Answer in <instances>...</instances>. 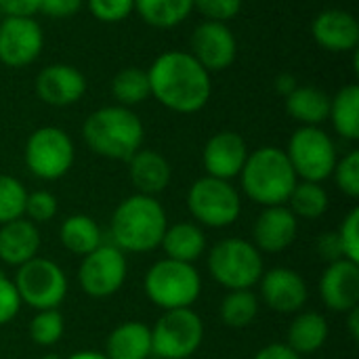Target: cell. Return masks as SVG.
Instances as JSON below:
<instances>
[{"label": "cell", "mask_w": 359, "mask_h": 359, "mask_svg": "<svg viewBox=\"0 0 359 359\" xmlns=\"http://www.w3.org/2000/svg\"><path fill=\"white\" fill-rule=\"evenodd\" d=\"M328 322L318 311H299L286 332V345L299 355L320 351L328 341Z\"/></svg>", "instance_id": "obj_25"}, {"label": "cell", "mask_w": 359, "mask_h": 359, "mask_svg": "<svg viewBox=\"0 0 359 359\" xmlns=\"http://www.w3.org/2000/svg\"><path fill=\"white\" fill-rule=\"evenodd\" d=\"M337 187L347 198H359V151H349L343 160H337V166L332 170Z\"/></svg>", "instance_id": "obj_35"}, {"label": "cell", "mask_w": 359, "mask_h": 359, "mask_svg": "<svg viewBox=\"0 0 359 359\" xmlns=\"http://www.w3.org/2000/svg\"><path fill=\"white\" fill-rule=\"evenodd\" d=\"M263 271V252L250 240L225 238L208 250V273L227 290H252Z\"/></svg>", "instance_id": "obj_5"}, {"label": "cell", "mask_w": 359, "mask_h": 359, "mask_svg": "<svg viewBox=\"0 0 359 359\" xmlns=\"http://www.w3.org/2000/svg\"><path fill=\"white\" fill-rule=\"evenodd\" d=\"M286 99V111L303 126H320L328 120L330 97L318 86H297Z\"/></svg>", "instance_id": "obj_26"}, {"label": "cell", "mask_w": 359, "mask_h": 359, "mask_svg": "<svg viewBox=\"0 0 359 359\" xmlns=\"http://www.w3.org/2000/svg\"><path fill=\"white\" fill-rule=\"evenodd\" d=\"M288 208L292 215L299 219H320L328 210V194L322 187V183H311V181H297L288 202Z\"/></svg>", "instance_id": "obj_32"}, {"label": "cell", "mask_w": 359, "mask_h": 359, "mask_svg": "<svg viewBox=\"0 0 359 359\" xmlns=\"http://www.w3.org/2000/svg\"><path fill=\"white\" fill-rule=\"evenodd\" d=\"M107 359H147L151 355V328L143 322L116 326L105 341Z\"/></svg>", "instance_id": "obj_24"}, {"label": "cell", "mask_w": 359, "mask_h": 359, "mask_svg": "<svg viewBox=\"0 0 359 359\" xmlns=\"http://www.w3.org/2000/svg\"><path fill=\"white\" fill-rule=\"evenodd\" d=\"M141 118L124 105H105L93 111L82 124L84 143L103 158L128 162L143 143Z\"/></svg>", "instance_id": "obj_3"}, {"label": "cell", "mask_w": 359, "mask_h": 359, "mask_svg": "<svg viewBox=\"0 0 359 359\" xmlns=\"http://www.w3.org/2000/svg\"><path fill=\"white\" fill-rule=\"evenodd\" d=\"M204 341V322L189 309L164 311L151 326V355L158 359H189Z\"/></svg>", "instance_id": "obj_9"}, {"label": "cell", "mask_w": 359, "mask_h": 359, "mask_svg": "<svg viewBox=\"0 0 359 359\" xmlns=\"http://www.w3.org/2000/svg\"><path fill=\"white\" fill-rule=\"evenodd\" d=\"M27 189L11 175H0V225L21 219L25 212Z\"/></svg>", "instance_id": "obj_34"}, {"label": "cell", "mask_w": 359, "mask_h": 359, "mask_svg": "<svg viewBox=\"0 0 359 359\" xmlns=\"http://www.w3.org/2000/svg\"><path fill=\"white\" fill-rule=\"evenodd\" d=\"M219 316L227 328H248L259 316V297L252 290H229L221 301Z\"/></svg>", "instance_id": "obj_30"}, {"label": "cell", "mask_w": 359, "mask_h": 359, "mask_svg": "<svg viewBox=\"0 0 359 359\" xmlns=\"http://www.w3.org/2000/svg\"><path fill=\"white\" fill-rule=\"evenodd\" d=\"M23 305L44 311L57 309L67 297V276L50 259L34 257L32 261L17 267L13 280Z\"/></svg>", "instance_id": "obj_10"}, {"label": "cell", "mask_w": 359, "mask_h": 359, "mask_svg": "<svg viewBox=\"0 0 359 359\" xmlns=\"http://www.w3.org/2000/svg\"><path fill=\"white\" fill-rule=\"evenodd\" d=\"M349 313V320H347V328H349V334L353 341H359V309H351L347 311Z\"/></svg>", "instance_id": "obj_46"}, {"label": "cell", "mask_w": 359, "mask_h": 359, "mask_svg": "<svg viewBox=\"0 0 359 359\" xmlns=\"http://www.w3.org/2000/svg\"><path fill=\"white\" fill-rule=\"evenodd\" d=\"M111 93H114L118 105L133 107V105L143 103L147 97H151L147 69H141V67L120 69L111 80Z\"/></svg>", "instance_id": "obj_31"}, {"label": "cell", "mask_w": 359, "mask_h": 359, "mask_svg": "<svg viewBox=\"0 0 359 359\" xmlns=\"http://www.w3.org/2000/svg\"><path fill=\"white\" fill-rule=\"evenodd\" d=\"M44 46V34L34 17H4L0 21V61L8 67L34 63Z\"/></svg>", "instance_id": "obj_13"}, {"label": "cell", "mask_w": 359, "mask_h": 359, "mask_svg": "<svg viewBox=\"0 0 359 359\" xmlns=\"http://www.w3.org/2000/svg\"><path fill=\"white\" fill-rule=\"evenodd\" d=\"M194 8H198L208 21H231L242 11V0H194Z\"/></svg>", "instance_id": "obj_39"}, {"label": "cell", "mask_w": 359, "mask_h": 359, "mask_svg": "<svg viewBox=\"0 0 359 359\" xmlns=\"http://www.w3.org/2000/svg\"><path fill=\"white\" fill-rule=\"evenodd\" d=\"M299 84H297V78L292 76V74H280L278 78H276V90L280 93V95H290L294 88H297Z\"/></svg>", "instance_id": "obj_45"}, {"label": "cell", "mask_w": 359, "mask_h": 359, "mask_svg": "<svg viewBox=\"0 0 359 359\" xmlns=\"http://www.w3.org/2000/svg\"><path fill=\"white\" fill-rule=\"evenodd\" d=\"M57 208H59L57 198L50 191L38 189V191L27 194L23 217L29 219L32 223H46V221H50L57 215Z\"/></svg>", "instance_id": "obj_36"}, {"label": "cell", "mask_w": 359, "mask_h": 359, "mask_svg": "<svg viewBox=\"0 0 359 359\" xmlns=\"http://www.w3.org/2000/svg\"><path fill=\"white\" fill-rule=\"evenodd\" d=\"M187 208L198 225L221 229L238 221L242 212V198L229 181L206 175L189 187Z\"/></svg>", "instance_id": "obj_7"}, {"label": "cell", "mask_w": 359, "mask_h": 359, "mask_svg": "<svg viewBox=\"0 0 359 359\" xmlns=\"http://www.w3.org/2000/svg\"><path fill=\"white\" fill-rule=\"evenodd\" d=\"M40 359H63L59 353H44Z\"/></svg>", "instance_id": "obj_48"}, {"label": "cell", "mask_w": 359, "mask_h": 359, "mask_svg": "<svg viewBox=\"0 0 359 359\" xmlns=\"http://www.w3.org/2000/svg\"><path fill=\"white\" fill-rule=\"evenodd\" d=\"M240 177L244 194L265 208L284 206L299 181L286 151L271 145L248 154Z\"/></svg>", "instance_id": "obj_4"}, {"label": "cell", "mask_w": 359, "mask_h": 359, "mask_svg": "<svg viewBox=\"0 0 359 359\" xmlns=\"http://www.w3.org/2000/svg\"><path fill=\"white\" fill-rule=\"evenodd\" d=\"M126 257L114 244H101L97 250L82 257L78 284L90 299H109L126 282Z\"/></svg>", "instance_id": "obj_12"}, {"label": "cell", "mask_w": 359, "mask_h": 359, "mask_svg": "<svg viewBox=\"0 0 359 359\" xmlns=\"http://www.w3.org/2000/svg\"><path fill=\"white\" fill-rule=\"evenodd\" d=\"M248 158V147L242 135L233 130H221L212 135L202 151V164L208 177L231 181L240 177Z\"/></svg>", "instance_id": "obj_17"}, {"label": "cell", "mask_w": 359, "mask_h": 359, "mask_svg": "<svg viewBox=\"0 0 359 359\" xmlns=\"http://www.w3.org/2000/svg\"><path fill=\"white\" fill-rule=\"evenodd\" d=\"M65 332V320L57 309L36 311L29 322V339L38 347H53L61 341Z\"/></svg>", "instance_id": "obj_33"}, {"label": "cell", "mask_w": 359, "mask_h": 359, "mask_svg": "<svg viewBox=\"0 0 359 359\" xmlns=\"http://www.w3.org/2000/svg\"><path fill=\"white\" fill-rule=\"evenodd\" d=\"M316 250H318V257L330 265V263H337L343 259V248H341V242H339V236L337 231H326L318 238V244H316Z\"/></svg>", "instance_id": "obj_41"}, {"label": "cell", "mask_w": 359, "mask_h": 359, "mask_svg": "<svg viewBox=\"0 0 359 359\" xmlns=\"http://www.w3.org/2000/svg\"><path fill=\"white\" fill-rule=\"evenodd\" d=\"M189 55L210 74L227 69L238 55V42L227 23L221 21H204L191 34V50Z\"/></svg>", "instance_id": "obj_14"}, {"label": "cell", "mask_w": 359, "mask_h": 359, "mask_svg": "<svg viewBox=\"0 0 359 359\" xmlns=\"http://www.w3.org/2000/svg\"><path fill=\"white\" fill-rule=\"evenodd\" d=\"M168 227L164 206L154 196L135 194L122 200L111 215V244L122 252H151Z\"/></svg>", "instance_id": "obj_2"}, {"label": "cell", "mask_w": 359, "mask_h": 359, "mask_svg": "<svg viewBox=\"0 0 359 359\" xmlns=\"http://www.w3.org/2000/svg\"><path fill=\"white\" fill-rule=\"evenodd\" d=\"M252 359H301V355L294 353L286 343H271V345H265L261 351H257V355Z\"/></svg>", "instance_id": "obj_44"}, {"label": "cell", "mask_w": 359, "mask_h": 359, "mask_svg": "<svg viewBox=\"0 0 359 359\" xmlns=\"http://www.w3.org/2000/svg\"><path fill=\"white\" fill-rule=\"evenodd\" d=\"M143 290L147 299L164 311L189 309L200 299L202 278L191 263L160 259L147 269Z\"/></svg>", "instance_id": "obj_6"}, {"label": "cell", "mask_w": 359, "mask_h": 359, "mask_svg": "<svg viewBox=\"0 0 359 359\" xmlns=\"http://www.w3.org/2000/svg\"><path fill=\"white\" fill-rule=\"evenodd\" d=\"M311 34L330 53H353L359 44V21L349 11L326 8L313 19Z\"/></svg>", "instance_id": "obj_20"}, {"label": "cell", "mask_w": 359, "mask_h": 359, "mask_svg": "<svg viewBox=\"0 0 359 359\" xmlns=\"http://www.w3.org/2000/svg\"><path fill=\"white\" fill-rule=\"evenodd\" d=\"M82 6V0H40V11L53 19H67L76 15Z\"/></svg>", "instance_id": "obj_42"}, {"label": "cell", "mask_w": 359, "mask_h": 359, "mask_svg": "<svg viewBox=\"0 0 359 359\" xmlns=\"http://www.w3.org/2000/svg\"><path fill=\"white\" fill-rule=\"evenodd\" d=\"M63 359H107V355L101 353V351H76V353H72L69 358Z\"/></svg>", "instance_id": "obj_47"}, {"label": "cell", "mask_w": 359, "mask_h": 359, "mask_svg": "<svg viewBox=\"0 0 359 359\" xmlns=\"http://www.w3.org/2000/svg\"><path fill=\"white\" fill-rule=\"evenodd\" d=\"M59 240L65 250L86 257L103 244L101 229L95 219L86 215H72L59 227Z\"/></svg>", "instance_id": "obj_27"}, {"label": "cell", "mask_w": 359, "mask_h": 359, "mask_svg": "<svg viewBox=\"0 0 359 359\" xmlns=\"http://www.w3.org/2000/svg\"><path fill=\"white\" fill-rule=\"evenodd\" d=\"M74 143L69 135L57 126L34 130L25 143L23 160L27 170L42 181H57L74 166Z\"/></svg>", "instance_id": "obj_11"}, {"label": "cell", "mask_w": 359, "mask_h": 359, "mask_svg": "<svg viewBox=\"0 0 359 359\" xmlns=\"http://www.w3.org/2000/svg\"><path fill=\"white\" fill-rule=\"evenodd\" d=\"M160 248L164 250L166 259L194 265L206 252L204 229L198 223H191V221H181V223H175V225H168L164 236H162Z\"/></svg>", "instance_id": "obj_23"}, {"label": "cell", "mask_w": 359, "mask_h": 359, "mask_svg": "<svg viewBox=\"0 0 359 359\" xmlns=\"http://www.w3.org/2000/svg\"><path fill=\"white\" fill-rule=\"evenodd\" d=\"M135 11L145 23L168 29L183 23L191 15L194 0H135Z\"/></svg>", "instance_id": "obj_29"}, {"label": "cell", "mask_w": 359, "mask_h": 359, "mask_svg": "<svg viewBox=\"0 0 359 359\" xmlns=\"http://www.w3.org/2000/svg\"><path fill=\"white\" fill-rule=\"evenodd\" d=\"M334 130L347 139L358 141L359 139V86L347 84L343 86L334 97H330V114Z\"/></svg>", "instance_id": "obj_28"}, {"label": "cell", "mask_w": 359, "mask_h": 359, "mask_svg": "<svg viewBox=\"0 0 359 359\" xmlns=\"http://www.w3.org/2000/svg\"><path fill=\"white\" fill-rule=\"evenodd\" d=\"M86 93V78L80 69L67 63H53L40 69L36 78V95L53 107H67L80 101Z\"/></svg>", "instance_id": "obj_18"}, {"label": "cell", "mask_w": 359, "mask_h": 359, "mask_svg": "<svg viewBox=\"0 0 359 359\" xmlns=\"http://www.w3.org/2000/svg\"><path fill=\"white\" fill-rule=\"evenodd\" d=\"M151 97L177 114H196L212 95L210 74L185 50L162 53L147 69Z\"/></svg>", "instance_id": "obj_1"}, {"label": "cell", "mask_w": 359, "mask_h": 359, "mask_svg": "<svg viewBox=\"0 0 359 359\" xmlns=\"http://www.w3.org/2000/svg\"><path fill=\"white\" fill-rule=\"evenodd\" d=\"M320 299L334 313H347L359 305V265L341 259L326 265L320 278Z\"/></svg>", "instance_id": "obj_16"}, {"label": "cell", "mask_w": 359, "mask_h": 359, "mask_svg": "<svg viewBox=\"0 0 359 359\" xmlns=\"http://www.w3.org/2000/svg\"><path fill=\"white\" fill-rule=\"evenodd\" d=\"M21 299L19 292L13 284V280H8L4 273H0V326H6L8 322H13L21 309Z\"/></svg>", "instance_id": "obj_40"}, {"label": "cell", "mask_w": 359, "mask_h": 359, "mask_svg": "<svg viewBox=\"0 0 359 359\" xmlns=\"http://www.w3.org/2000/svg\"><path fill=\"white\" fill-rule=\"evenodd\" d=\"M128 175L137 194L156 198L168 187L172 170H170L168 160L162 154L154 149H139L128 160Z\"/></svg>", "instance_id": "obj_22"}, {"label": "cell", "mask_w": 359, "mask_h": 359, "mask_svg": "<svg viewBox=\"0 0 359 359\" xmlns=\"http://www.w3.org/2000/svg\"><path fill=\"white\" fill-rule=\"evenodd\" d=\"M284 151L297 179L311 183H322L332 177L339 160L332 137L320 126H301L294 130Z\"/></svg>", "instance_id": "obj_8"}, {"label": "cell", "mask_w": 359, "mask_h": 359, "mask_svg": "<svg viewBox=\"0 0 359 359\" xmlns=\"http://www.w3.org/2000/svg\"><path fill=\"white\" fill-rule=\"evenodd\" d=\"M88 8L95 19L103 23H118L135 11V0H88Z\"/></svg>", "instance_id": "obj_38"}, {"label": "cell", "mask_w": 359, "mask_h": 359, "mask_svg": "<svg viewBox=\"0 0 359 359\" xmlns=\"http://www.w3.org/2000/svg\"><path fill=\"white\" fill-rule=\"evenodd\" d=\"M337 236L343 248V259L359 265V208L349 210V215L341 221Z\"/></svg>", "instance_id": "obj_37"}, {"label": "cell", "mask_w": 359, "mask_h": 359, "mask_svg": "<svg viewBox=\"0 0 359 359\" xmlns=\"http://www.w3.org/2000/svg\"><path fill=\"white\" fill-rule=\"evenodd\" d=\"M261 299L263 303L282 316H292L305 309L309 299V288L305 278L290 267H273L263 271L261 280Z\"/></svg>", "instance_id": "obj_15"}, {"label": "cell", "mask_w": 359, "mask_h": 359, "mask_svg": "<svg viewBox=\"0 0 359 359\" xmlns=\"http://www.w3.org/2000/svg\"><path fill=\"white\" fill-rule=\"evenodd\" d=\"M299 236V219L292 215V210L284 206H267L257 217L252 225V244L259 248V252H282L288 246L294 244Z\"/></svg>", "instance_id": "obj_19"}, {"label": "cell", "mask_w": 359, "mask_h": 359, "mask_svg": "<svg viewBox=\"0 0 359 359\" xmlns=\"http://www.w3.org/2000/svg\"><path fill=\"white\" fill-rule=\"evenodd\" d=\"M40 229L29 219L21 217L0 225V261L8 267H21L38 257Z\"/></svg>", "instance_id": "obj_21"}, {"label": "cell", "mask_w": 359, "mask_h": 359, "mask_svg": "<svg viewBox=\"0 0 359 359\" xmlns=\"http://www.w3.org/2000/svg\"><path fill=\"white\" fill-rule=\"evenodd\" d=\"M40 11V0H0L4 17H34Z\"/></svg>", "instance_id": "obj_43"}]
</instances>
